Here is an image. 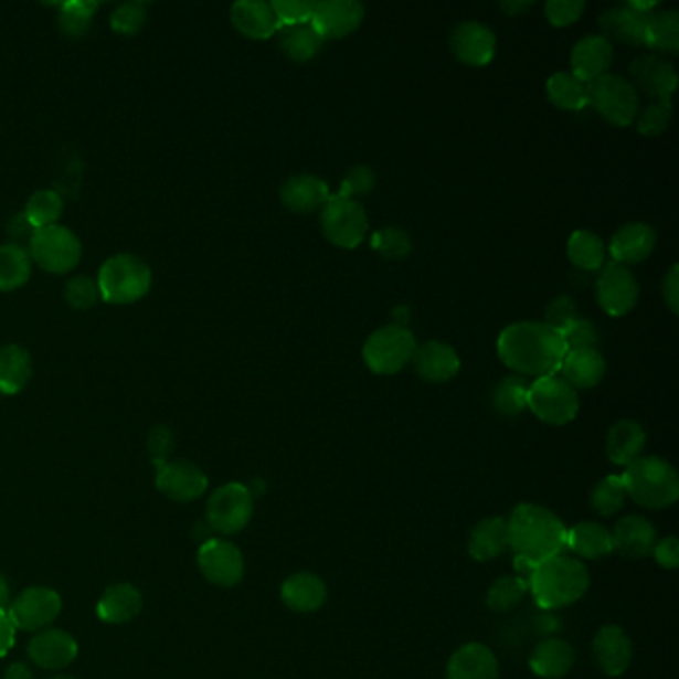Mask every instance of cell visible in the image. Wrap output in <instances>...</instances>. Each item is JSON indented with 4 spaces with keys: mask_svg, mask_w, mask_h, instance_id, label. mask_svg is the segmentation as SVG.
<instances>
[{
    "mask_svg": "<svg viewBox=\"0 0 679 679\" xmlns=\"http://www.w3.org/2000/svg\"><path fill=\"white\" fill-rule=\"evenodd\" d=\"M528 588L540 608H566L588 592L590 572L579 558L562 552L537 564L528 579Z\"/></svg>",
    "mask_w": 679,
    "mask_h": 679,
    "instance_id": "cell-3",
    "label": "cell"
},
{
    "mask_svg": "<svg viewBox=\"0 0 679 679\" xmlns=\"http://www.w3.org/2000/svg\"><path fill=\"white\" fill-rule=\"evenodd\" d=\"M365 7L357 0H325L315 4L314 17L309 26L321 41L346 39L363 24Z\"/></svg>",
    "mask_w": 679,
    "mask_h": 679,
    "instance_id": "cell-15",
    "label": "cell"
},
{
    "mask_svg": "<svg viewBox=\"0 0 679 679\" xmlns=\"http://www.w3.org/2000/svg\"><path fill=\"white\" fill-rule=\"evenodd\" d=\"M500 361L520 376L558 375L569 347L564 337L544 321L508 325L498 337Z\"/></svg>",
    "mask_w": 679,
    "mask_h": 679,
    "instance_id": "cell-1",
    "label": "cell"
},
{
    "mask_svg": "<svg viewBox=\"0 0 679 679\" xmlns=\"http://www.w3.org/2000/svg\"><path fill=\"white\" fill-rule=\"evenodd\" d=\"M566 548L584 560H602L614 552L612 532L600 522H580L566 532Z\"/></svg>",
    "mask_w": 679,
    "mask_h": 679,
    "instance_id": "cell-35",
    "label": "cell"
},
{
    "mask_svg": "<svg viewBox=\"0 0 679 679\" xmlns=\"http://www.w3.org/2000/svg\"><path fill=\"white\" fill-rule=\"evenodd\" d=\"M411 363L416 375L426 383H446L460 371V357L455 347L443 341H426L423 346H416Z\"/></svg>",
    "mask_w": 679,
    "mask_h": 679,
    "instance_id": "cell-24",
    "label": "cell"
},
{
    "mask_svg": "<svg viewBox=\"0 0 679 679\" xmlns=\"http://www.w3.org/2000/svg\"><path fill=\"white\" fill-rule=\"evenodd\" d=\"M51 679H76V678H68V676H54V678Z\"/></svg>",
    "mask_w": 679,
    "mask_h": 679,
    "instance_id": "cell-64",
    "label": "cell"
},
{
    "mask_svg": "<svg viewBox=\"0 0 679 679\" xmlns=\"http://www.w3.org/2000/svg\"><path fill=\"white\" fill-rule=\"evenodd\" d=\"M279 198L289 212L314 213L323 208L331 193L329 185L321 178L311 173H299L282 185Z\"/></svg>",
    "mask_w": 679,
    "mask_h": 679,
    "instance_id": "cell-27",
    "label": "cell"
},
{
    "mask_svg": "<svg viewBox=\"0 0 679 679\" xmlns=\"http://www.w3.org/2000/svg\"><path fill=\"white\" fill-rule=\"evenodd\" d=\"M671 116H673L671 100L649 102L644 110L638 112L634 123L638 126V132L641 136L654 138L668 130Z\"/></svg>",
    "mask_w": 679,
    "mask_h": 679,
    "instance_id": "cell-48",
    "label": "cell"
},
{
    "mask_svg": "<svg viewBox=\"0 0 679 679\" xmlns=\"http://www.w3.org/2000/svg\"><path fill=\"white\" fill-rule=\"evenodd\" d=\"M532 7H534V2H528V0H508V2H500V9L507 12L508 17H520V14L530 11Z\"/></svg>",
    "mask_w": 679,
    "mask_h": 679,
    "instance_id": "cell-61",
    "label": "cell"
},
{
    "mask_svg": "<svg viewBox=\"0 0 679 679\" xmlns=\"http://www.w3.org/2000/svg\"><path fill=\"white\" fill-rule=\"evenodd\" d=\"M146 21H148L146 4H142V2H126L112 12L110 26L118 34L132 36V34L142 31Z\"/></svg>",
    "mask_w": 679,
    "mask_h": 679,
    "instance_id": "cell-49",
    "label": "cell"
},
{
    "mask_svg": "<svg viewBox=\"0 0 679 679\" xmlns=\"http://www.w3.org/2000/svg\"><path fill=\"white\" fill-rule=\"evenodd\" d=\"M646 448V431L638 421L622 418L609 426L606 436V455L618 467H629L634 460L644 457Z\"/></svg>",
    "mask_w": 679,
    "mask_h": 679,
    "instance_id": "cell-31",
    "label": "cell"
},
{
    "mask_svg": "<svg viewBox=\"0 0 679 679\" xmlns=\"http://www.w3.org/2000/svg\"><path fill=\"white\" fill-rule=\"evenodd\" d=\"M656 250V232L644 222H629L622 225L609 242V255L624 267L641 264Z\"/></svg>",
    "mask_w": 679,
    "mask_h": 679,
    "instance_id": "cell-25",
    "label": "cell"
},
{
    "mask_svg": "<svg viewBox=\"0 0 679 679\" xmlns=\"http://www.w3.org/2000/svg\"><path fill=\"white\" fill-rule=\"evenodd\" d=\"M62 210H64V203L59 193L52 190H39L32 193L31 200L26 202L24 215L34 225V230H41V227L56 225V222L61 220Z\"/></svg>",
    "mask_w": 679,
    "mask_h": 679,
    "instance_id": "cell-45",
    "label": "cell"
},
{
    "mask_svg": "<svg viewBox=\"0 0 679 679\" xmlns=\"http://www.w3.org/2000/svg\"><path fill=\"white\" fill-rule=\"evenodd\" d=\"M576 664V651L566 639L547 638L530 656L532 673L542 679H562Z\"/></svg>",
    "mask_w": 679,
    "mask_h": 679,
    "instance_id": "cell-30",
    "label": "cell"
},
{
    "mask_svg": "<svg viewBox=\"0 0 679 679\" xmlns=\"http://www.w3.org/2000/svg\"><path fill=\"white\" fill-rule=\"evenodd\" d=\"M198 566L208 582L220 588L237 586L244 579L245 562L242 550L223 540L208 538L198 552Z\"/></svg>",
    "mask_w": 679,
    "mask_h": 679,
    "instance_id": "cell-13",
    "label": "cell"
},
{
    "mask_svg": "<svg viewBox=\"0 0 679 679\" xmlns=\"http://www.w3.org/2000/svg\"><path fill=\"white\" fill-rule=\"evenodd\" d=\"M254 517V498L242 482L215 488L205 507L208 524L215 532L232 537L242 532Z\"/></svg>",
    "mask_w": 679,
    "mask_h": 679,
    "instance_id": "cell-11",
    "label": "cell"
},
{
    "mask_svg": "<svg viewBox=\"0 0 679 679\" xmlns=\"http://www.w3.org/2000/svg\"><path fill=\"white\" fill-rule=\"evenodd\" d=\"M508 550L507 518H482L468 537V554L477 562H490Z\"/></svg>",
    "mask_w": 679,
    "mask_h": 679,
    "instance_id": "cell-34",
    "label": "cell"
},
{
    "mask_svg": "<svg viewBox=\"0 0 679 679\" xmlns=\"http://www.w3.org/2000/svg\"><path fill=\"white\" fill-rule=\"evenodd\" d=\"M639 285L628 267L604 264L596 279V299L609 317H624L638 304Z\"/></svg>",
    "mask_w": 679,
    "mask_h": 679,
    "instance_id": "cell-14",
    "label": "cell"
},
{
    "mask_svg": "<svg viewBox=\"0 0 679 679\" xmlns=\"http://www.w3.org/2000/svg\"><path fill=\"white\" fill-rule=\"evenodd\" d=\"M562 337L566 341V347L570 349H594L598 343V331H596V325L588 321V319H582L579 317L574 323H570Z\"/></svg>",
    "mask_w": 679,
    "mask_h": 679,
    "instance_id": "cell-55",
    "label": "cell"
},
{
    "mask_svg": "<svg viewBox=\"0 0 679 679\" xmlns=\"http://www.w3.org/2000/svg\"><path fill=\"white\" fill-rule=\"evenodd\" d=\"M144 598L140 590L132 584H112L110 588L102 594L96 606V614L106 624H126L132 622L142 612Z\"/></svg>",
    "mask_w": 679,
    "mask_h": 679,
    "instance_id": "cell-33",
    "label": "cell"
},
{
    "mask_svg": "<svg viewBox=\"0 0 679 679\" xmlns=\"http://www.w3.org/2000/svg\"><path fill=\"white\" fill-rule=\"evenodd\" d=\"M415 335L399 325H386L369 335L363 346V359L375 375H395L415 356Z\"/></svg>",
    "mask_w": 679,
    "mask_h": 679,
    "instance_id": "cell-8",
    "label": "cell"
},
{
    "mask_svg": "<svg viewBox=\"0 0 679 679\" xmlns=\"http://www.w3.org/2000/svg\"><path fill=\"white\" fill-rule=\"evenodd\" d=\"M548 100L556 108L566 112H580L588 108L586 82L576 78L572 72H556L547 82Z\"/></svg>",
    "mask_w": 679,
    "mask_h": 679,
    "instance_id": "cell-37",
    "label": "cell"
},
{
    "mask_svg": "<svg viewBox=\"0 0 679 679\" xmlns=\"http://www.w3.org/2000/svg\"><path fill=\"white\" fill-rule=\"evenodd\" d=\"M629 84L651 102L671 100L678 88V72L658 54H644L629 64Z\"/></svg>",
    "mask_w": 679,
    "mask_h": 679,
    "instance_id": "cell-16",
    "label": "cell"
},
{
    "mask_svg": "<svg viewBox=\"0 0 679 679\" xmlns=\"http://www.w3.org/2000/svg\"><path fill=\"white\" fill-rule=\"evenodd\" d=\"M315 4L317 2H311V0H275L272 2V9H274L279 26L287 29V26L309 24L314 17Z\"/></svg>",
    "mask_w": 679,
    "mask_h": 679,
    "instance_id": "cell-50",
    "label": "cell"
},
{
    "mask_svg": "<svg viewBox=\"0 0 679 679\" xmlns=\"http://www.w3.org/2000/svg\"><path fill=\"white\" fill-rule=\"evenodd\" d=\"M373 250H376V254L383 255L385 259H405L406 255L413 252V242H411V235L406 234L405 230L401 227H383L373 234L371 240Z\"/></svg>",
    "mask_w": 679,
    "mask_h": 679,
    "instance_id": "cell-47",
    "label": "cell"
},
{
    "mask_svg": "<svg viewBox=\"0 0 679 679\" xmlns=\"http://www.w3.org/2000/svg\"><path fill=\"white\" fill-rule=\"evenodd\" d=\"M279 49L289 61L309 62L321 52L323 41L309 24H299L279 31Z\"/></svg>",
    "mask_w": 679,
    "mask_h": 679,
    "instance_id": "cell-41",
    "label": "cell"
},
{
    "mask_svg": "<svg viewBox=\"0 0 679 679\" xmlns=\"http://www.w3.org/2000/svg\"><path fill=\"white\" fill-rule=\"evenodd\" d=\"M644 46L661 54H678L679 51V12L654 11L648 17Z\"/></svg>",
    "mask_w": 679,
    "mask_h": 679,
    "instance_id": "cell-38",
    "label": "cell"
},
{
    "mask_svg": "<svg viewBox=\"0 0 679 679\" xmlns=\"http://www.w3.org/2000/svg\"><path fill=\"white\" fill-rule=\"evenodd\" d=\"M7 232H9V237L12 240V244L21 245V247H29L31 244L32 235H34V225L29 222V218L24 215V213H19V215H14L11 222H9V227H7Z\"/></svg>",
    "mask_w": 679,
    "mask_h": 679,
    "instance_id": "cell-58",
    "label": "cell"
},
{
    "mask_svg": "<svg viewBox=\"0 0 679 679\" xmlns=\"http://www.w3.org/2000/svg\"><path fill=\"white\" fill-rule=\"evenodd\" d=\"M9 604H11V586H9L7 579L0 574V609L9 608Z\"/></svg>",
    "mask_w": 679,
    "mask_h": 679,
    "instance_id": "cell-63",
    "label": "cell"
},
{
    "mask_svg": "<svg viewBox=\"0 0 679 679\" xmlns=\"http://www.w3.org/2000/svg\"><path fill=\"white\" fill-rule=\"evenodd\" d=\"M76 656H78V644L64 629H42L29 641V658L42 669L66 668Z\"/></svg>",
    "mask_w": 679,
    "mask_h": 679,
    "instance_id": "cell-20",
    "label": "cell"
},
{
    "mask_svg": "<svg viewBox=\"0 0 679 679\" xmlns=\"http://www.w3.org/2000/svg\"><path fill=\"white\" fill-rule=\"evenodd\" d=\"M148 450L156 468L163 467L173 450V433L168 426H153L148 435Z\"/></svg>",
    "mask_w": 679,
    "mask_h": 679,
    "instance_id": "cell-56",
    "label": "cell"
},
{
    "mask_svg": "<svg viewBox=\"0 0 679 679\" xmlns=\"http://www.w3.org/2000/svg\"><path fill=\"white\" fill-rule=\"evenodd\" d=\"M102 301L128 305L142 299L152 287L150 265L130 254L114 255L98 274Z\"/></svg>",
    "mask_w": 679,
    "mask_h": 679,
    "instance_id": "cell-5",
    "label": "cell"
},
{
    "mask_svg": "<svg viewBox=\"0 0 679 679\" xmlns=\"http://www.w3.org/2000/svg\"><path fill=\"white\" fill-rule=\"evenodd\" d=\"M282 600L285 606L297 614L317 612L327 600V586L314 572H297L285 580L282 586Z\"/></svg>",
    "mask_w": 679,
    "mask_h": 679,
    "instance_id": "cell-32",
    "label": "cell"
},
{
    "mask_svg": "<svg viewBox=\"0 0 679 679\" xmlns=\"http://www.w3.org/2000/svg\"><path fill=\"white\" fill-rule=\"evenodd\" d=\"M588 106L598 112L606 123L626 128L636 120L639 112V94L628 78L618 74H604L586 84Z\"/></svg>",
    "mask_w": 679,
    "mask_h": 679,
    "instance_id": "cell-7",
    "label": "cell"
},
{
    "mask_svg": "<svg viewBox=\"0 0 679 679\" xmlns=\"http://www.w3.org/2000/svg\"><path fill=\"white\" fill-rule=\"evenodd\" d=\"M619 477L626 495L639 507L666 510L678 502V470L664 458L639 457Z\"/></svg>",
    "mask_w": 679,
    "mask_h": 679,
    "instance_id": "cell-4",
    "label": "cell"
},
{
    "mask_svg": "<svg viewBox=\"0 0 679 679\" xmlns=\"http://www.w3.org/2000/svg\"><path fill=\"white\" fill-rule=\"evenodd\" d=\"M579 305L574 301V297L570 295H558L550 304L547 305L544 311V323L550 325L556 331H564L570 323H574L579 319Z\"/></svg>",
    "mask_w": 679,
    "mask_h": 679,
    "instance_id": "cell-52",
    "label": "cell"
},
{
    "mask_svg": "<svg viewBox=\"0 0 679 679\" xmlns=\"http://www.w3.org/2000/svg\"><path fill=\"white\" fill-rule=\"evenodd\" d=\"M661 294H664V301L668 305L669 311L673 315L679 314V265H671L669 267L668 275L664 277V285H661Z\"/></svg>",
    "mask_w": 679,
    "mask_h": 679,
    "instance_id": "cell-59",
    "label": "cell"
},
{
    "mask_svg": "<svg viewBox=\"0 0 679 679\" xmlns=\"http://www.w3.org/2000/svg\"><path fill=\"white\" fill-rule=\"evenodd\" d=\"M2 679H34L31 668L24 666V664H12L4 671V678Z\"/></svg>",
    "mask_w": 679,
    "mask_h": 679,
    "instance_id": "cell-62",
    "label": "cell"
},
{
    "mask_svg": "<svg viewBox=\"0 0 679 679\" xmlns=\"http://www.w3.org/2000/svg\"><path fill=\"white\" fill-rule=\"evenodd\" d=\"M64 297L74 309H91L102 299L100 287L91 277H74L66 284Z\"/></svg>",
    "mask_w": 679,
    "mask_h": 679,
    "instance_id": "cell-51",
    "label": "cell"
},
{
    "mask_svg": "<svg viewBox=\"0 0 679 679\" xmlns=\"http://www.w3.org/2000/svg\"><path fill=\"white\" fill-rule=\"evenodd\" d=\"M32 376V359L21 346L0 349V393L17 395L29 385Z\"/></svg>",
    "mask_w": 679,
    "mask_h": 679,
    "instance_id": "cell-36",
    "label": "cell"
},
{
    "mask_svg": "<svg viewBox=\"0 0 679 679\" xmlns=\"http://www.w3.org/2000/svg\"><path fill=\"white\" fill-rule=\"evenodd\" d=\"M62 609V600L59 592L46 586H32L22 590L17 598L9 604V618L14 628L22 632H42L51 628L52 622L59 618Z\"/></svg>",
    "mask_w": 679,
    "mask_h": 679,
    "instance_id": "cell-12",
    "label": "cell"
},
{
    "mask_svg": "<svg viewBox=\"0 0 679 679\" xmlns=\"http://www.w3.org/2000/svg\"><path fill=\"white\" fill-rule=\"evenodd\" d=\"M528 411L547 425H569L579 415V391L560 375L540 376L528 386Z\"/></svg>",
    "mask_w": 679,
    "mask_h": 679,
    "instance_id": "cell-6",
    "label": "cell"
},
{
    "mask_svg": "<svg viewBox=\"0 0 679 679\" xmlns=\"http://www.w3.org/2000/svg\"><path fill=\"white\" fill-rule=\"evenodd\" d=\"M376 176L369 166H353L349 172L346 173L343 182H341V190L337 195H343L349 200H356L359 195H367L369 192H373L375 188Z\"/></svg>",
    "mask_w": 679,
    "mask_h": 679,
    "instance_id": "cell-53",
    "label": "cell"
},
{
    "mask_svg": "<svg viewBox=\"0 0 679 679\" xmlns=\"http://www.w3.org/2000/svg\"><path fill=\"white\" fill-rule=\"evenodd\" d=\"M32 262L21 245H0V291H14L31 279Z\"/></svg>",
    "mask_w": 679,
    "mask_h": 679,
    "instance_id": "cell-40",
    "label": "cell"
},
{
    "mask_svg": "<svg viewBox=\"0 0 679 679\" xmlns=\"http://www.w3.org/2000/svg\"><path fill=\"white\" fill-rule=\"evenodd\" d=\"M654 558L661 569L678 570L679 566V540L676 537H666L658 540L654 547Z\"/></svg>",
    "mask_w": 679,
    "mask_h": 679,
    "instance_id": "cell-57",
    "label": "cell"
},
{
    "mask_svg": "<svg viewBox=\"0 0 679 679\" xmlns=\"http://www.w3.org/2000/svg\"><path fill=\"white\" fill-rule=\"evenodd\" d=\"M649 14L651 12L638 11L632 2L608 9L598 19L600 29L604 32L602 36L609 42L644 46Z\"/></svg>",
    "mask_w": 679,
    "mask_h": 679,
    "instance_id": "cell-22",
    "label": "cell"
},
{
    "mask_svg": "<svg viewBox=\"0 0 679 679\" xmlns=\"http://www.w3.org/2000/svg\"><path fill=\"white\" fill-rule=\"evenodd\" d=\"M528 592V580L520 579L517 574L502 576L488 588L487 606L492 612H510L522 604Z\"/></svg>",
    "mask_w": 679,
    "mask_h": 679,
    "instance_id": "cell-43",
    "label": "cell"
},
{
    "mask_svg": "<svg viewBox=\"0 0 679 679\" xmlns=\"http://www.w3.org/2000/svg\"><path fill=\"white\" fill-rule=\"evenodd\" d=\"M614 62V46L602 34H588L580 39L570 56L572 74L582 82L596 81L600 76L608 74Z\"/></svg>",
    "mask_w": 679,
    "mask_h": 679,
    "instance_id": "cell-23",
    "label": "cell"
},
{
    "mask_svg": "<svg viewBox=\"0 0 679 679\" xmlns=\"http://www.w3.org/2000/svg\"><path fill=\"white\" fill-rule=\"evenodd\" d=\"M14 634L17 628L9 618V612L0 609V658H4L14 646Z\"/></svg>",
    "mask_w": 679,
    "mask_h": 679,
    "instance_id": "cell-60",
    "label": "cell"
},
{
    "mask_svg": "<svg viewBox=\"0 0 679 679\" xmlns=\"http://www.w3.org/2000/svg\"><path fill=\"white\" fill-rule=\"evenodd\" d=\"M528 383L524 376L510 375L498 381V385L492 391V406L500 416L522 415L528 409Z\"/></svg>",
    "mask_w": 679,
    "mask_h": 679,
    "instance_id": "cell-42",
    "label": "cell"
},
{
    "mask_svg": "<svg viewBox=\"0 0 679 679\" xmlns=\"http://www.w3.org/2000/svg\"><path fill=\"white\" fill-rule=\"evenodd\" d=\"M498 673L495 651L480 641L460 646L446 666V679H498Z\"/></svg>",
    "mask_w": 679,
    "mask_h": 679,
    "instance_id": "cell-26",
    "label": "cell"
},
{
    "mask_svg": "<svg viewBox=\"0 0 679 679\" xmlns=\"http://www.w3.org/2000/svg\"><path fill=\"white\" fill-rule=\"evenodd\" d=\"M31 262L51 274H66L81 264V240L72 234L71 230L62 225L41 227L32 235L31 244L26 247Z\"/></svg>",
    "mask_w": 679,
    "mask_h": 679,
    "instance_id": "cell-10",
    "label": "cell"
},
{
    "mask_svg": "<svg viewBox=\"0 0 679 679\" xmlns=\"http://www.w3.org/2000/svg\"><path fill=\"white\" fill-rule=\"evenodd\" d=\"M584 11H586V2L582 0H548L544 4L547 21L558 29L574 24Z\"/></svg>",
    "mask_w": 679,
    "mask_h": 679,
    "instance_id": "cell-54",
    "label": "cell"
},
{
    "mask_svg": "<svg viewBox=\"0 0 679 679\" xmlns=\"http://www.w3.org/2000/svg\"><path fill=\"white\" fill-rule=\"evenodd\" d=\"M98 11V2L91 0H74L62 4L61 14H59V26L62 34L71 36V39H81L88 29H91L92 17Z\"/></svg>",
    "mask_w": 679,
    "mask_h": 679,
    "instance_id": "cell-46",
    "label": "cell"
},
{
    "mask_svg": "<svg viewBox=\"0 0 679 679\" xmlns=\"http://www.w3.org/2000/svg\"><path fill=\"white\" fill-rule=\"evenodd\" d=\"M656 542H658V530L648 518L636 517V514L619 518L612 530L614 552L629 560L651 556Z\"/></svg>",
    "mask_w": 679,
    "mask_h": 679,
    "instance_id": "cell-21",
    "label": "cell"
},
{
    "mask_svg": "<svg viewBox=\"0 0 679 679\" xmlns=\"http://www.w3.org/2000/svg\"><path fill=\"white\" fill-rule=\"evenodd\" d=\"M569 385L579 389H594L602 383L606 375V359L598 349H570L562 367L558 371Z\"/></svg>",
    "mask_w": 679,
    "mask_h": 679,
    "instance_id": "cell-29",
    "label": "cell"
},
{
    "mask_svg": "<svg viewBox=\"0 0 679 679\" xmlns=\"http://www.w3.org/2000/svg\"><path fill=\"white\" fill-rule=\"evenodd\" d=\"M594 658L602 673L608 678H619L628 671L634 659V646L628 634L619 626H604L594 636Z\"/></svg>",
    "mask_w": 679,
    "mask_h": 679,
    "instance_id": "cell-19",
    "label": "cell"
},
{
    "mask_svg": "<svg viewBox=\"0 0 679 679\" xmlns=\"http://www.w3.org/2000/svg\"><path fill=\"white\" fill-rule=\"evenodd\" d=\"M232 22L237 32L252 41H265L279 32L272 2L262 0H240L232 7Z\"/></svg>",
    "mask_w": 679,
    "mask_h": 679,
    "instance_id": "cell-28",
    "label": "cell"
},
{
    "mask_svg": "<svg viewBox=\"0 0 679 679\" xmlns=\"http://www.w3.org/2000/svg\"><path fill=\"white\" fill-rule=\"evenodd\" d=\"M156 487L173 502H192L208 490V477L193 463L173 460L158 468Z\"/></svg>",
    "mask_w": 679,
    "mask_h": 679,
    "instance_id": "cell-18",
    "label": "cell"
},
{
    "mask_svg": "<svg viewBox=\"0 0 679 679\" xmlns=\"http://www.w3.org/2000/svg\"><path fill=\"white\" fill-rule=\"evenodd\" d=\"M569 259L582 272H598L606 264V245L600 235L588 230H579L570 235Z\"/></svg>",
    "mask_w": 679,
    "mask_h": 679,
    "instance_id": "cell-39",
    "label": "cell"
},
{
    "mask_svg": "<svg viewBox=\"0 0 679 679\" xmlns=\"http://www.w3.org/2000/svg\"><path fill=\"white\" fill-rule=\"evenodd\" d=\"M321 232L325 240L343 250H353L365 240L369 218L363 205L343 195H331L321 208Z\"/></svg>",
    "mask_w": 679,
    "mask_h": 679,
    "instance_id": "cell-9",
    "label": "cell"
},
{
    "mask_svg": "<svg viewBox=\"0 0 679 679\" xmlns=\"http://www.w3.org/2000/svg\"><path fill=\"white\" fill-rule=\"evenodd\" d=\"M626 498H628V495H626V487L622 482V477L609 475V477L602 478L592 490L590 507L600 517H614L624 507Z\"/></svg>",
    "mask_w": 679,
    "mask_h": 679,
    "instance_id": "cell-44",
    "label": "cell"
},
{
    "mask_svg": "<svg viewBox=\"0 0 679 679\" xmlns=\"http://www.w3.org/2000/svg\"><path fill=\"white\" fill-rule=\"evenodd\" d=\"M507 528L508 548L514 558L534 566L566 550L569 528L548 508L530 502L518 505L507 518Z\"/></svg>",
    "mask_w": 679,
    "mask_h": 679,
    "instance_id": "cell-2",
    "label": "cell"
},
{
    "mask_svg": "<svg viewBox=\"0 0 679 679\" xmlns=\"http://www.w3.org/2000/svg\"><path fill=\"white\" fill-rule=\"evenodd\" d=\"M450 49L463 64L480 68L495 59L497 36L492 29H488L482 22H460L450 34Z\"/></svg>",
    "mask_w": 679,
    "mask_h": 679,
    "instance_id": "cell-17",
    "label": "cell"
}]
</instances>
